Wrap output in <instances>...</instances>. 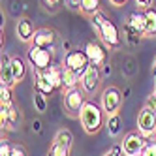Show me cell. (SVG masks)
<instances>
[{
    "label": "cell",
    "mask_w": 156,
    "mask_h": 156,
    "mask_svg": "<svg viewBox=\"0 0 156 156\" xmlns=\"http://www.w3.org/2000/svg\"><path fill=\"white\" fill-rule=\"evenodd\" d=\"M90 25L98 32L100 40H102L109 49L122 47V38H120V32H119L117 25L113 23V21H109L102 12H98V13H94L90 17Z\"/></svg>",
    "instance_id": "obj_1"
},
{
    "label": "cell",
    "mask_w": 156,
    "mask_h": 156,
    "mask_svg": "<svg viewBox=\"0 0 156 156\" xmlns=\"http://www.w3.org/2000/svg\"><path fill=\"white\" fill-rule=\"evenodd\" d=\"M79 120H81L83 130L88 133V136H96L102 128H105L107 115H105V111L102 109L100 104L87 100V104H85L81 115H79Z\"/></svg>",
    "instance_id": "obj_2"
},
{
    "label": "cell",
    "mask_w": 156,
    "mask_h": 156,
    "mask_svg": "<svg viewBox=\"0 0 156 156\" xmlns=\"http://www.w3.org/2000/svg\"><path fill=\"white\" fill-rule=\"evenodd\" d=\"M62 104H64V111L70 117H79L81 111H83V107H85V104H87V94L83 92L81 87H75V88H70V90H64Z\"/></svg>",
    "instance_id": "obj_3"
},
{
    "label": "cell",
    "mask_w": 156,
    "mask_h": 156,
    "mask_svg": "<svg viewBox=\"0 0 156 156\" xmlns=\"http://www.w3.org/2000/svg\"><path fill=\"white\" fill-rule=\"evenodd\" d=\"M124 98L126 96L120 92V88H117V87L111 85V87L104 88L102 96H100V105H102V109L105 111V115L111 117V115H117L119 111H120Z\"/></svg>",
    "instance_id": "obj_4"
},
{
    "label": "cell",
    "mask_w": 156,
    "mask_h": 156,
    "mask_svg": "<svg viewBox=\"0 0 156 156\" xmlns=\"http://www.w3.org/2000/svg\"><path fill=\"white\" fill-rule=\"evenodd\" d=\"M27 58H28V64L32 66V70H34V73H43L47 68L53 66V53L47 49L36 47V45H28Z\"/></svg>",
    "instance_id": "obj_5"
},
{
    "label": "cell",
    "mask_w": 156,
    "mask_h": 156,
    "mask_svg": "<svg viewBox=\"0 0 156 156\" xmlns=\"http://www.w3.org/2000/svg\"><path fill=\"white\" fill-rule=\"evenodd\" d=\"M149 137H145L143 133L139 132H130L124 136V139H122V152H124V156H141L143 151L147 149L149 145Z\"/></svg>",
    "instance_id": "obj_6"
},
{
    "label": "cell",
    "mask_w": 156,
    "mask_h": 156,
    "mask_svg": "<svg viewBox=\"0 0 156 156\" xmlns=\"http://www.w3.org/2000/svg\"><path fill=\"white\" fill-rule=\"evenodd\" d=\"M88 66H90V60H88L83 49H72L64 55V68L75 72L79 77H83V73L88 70Z\"/></svg>",
    "instance_id": "obj_7"
},
{
    "label": "cell",
    "mask_w": 156,
    "mask_h": 156,
    "mask_svg": "<svg viewBox=\"0 0 156 156\" xmlns=\"http://www.w3.org/2000/svg\"><path fill=\"white\" fill-rule=\"evenodd\" d=\"M137 132L143 133L145 137H152L156 132V111L147 104L143 105V109L137 115Z\"/></svg>",
    "instance_id": "obj_8"
},
{
    "label": "cell",
    "mask_w": 156,
    "mask_h": 156,
    "mask_svg": "<svg viewBox=\"0 0 156 156\" xmlns=\"http://www.w3.org/2000/svg\"><path fill=\"white\" fill-rule=\"evenodd\" d=\"M100 83H102V72H100L98 66L90 64V66H88V70L83 73L79 87L83 88V92H85V94L92 96V94H96V92H98Z\"/></svg>",
    "instance_id": "obj_9"
},
{
    "label": "cell",
    "mask_w": 156,
    "mask_h": 156,
    "mask_svg": "<svg viewBox=\"0 0 156 156\" xmlns=\"http://www.w3.org/2000/svg\"><path fill=\"white\" fill-rule=\"evenodd\" d=\"M57 40H58V34L53 28L41 27V28H36L34 40H32L30 45H36V47H41V49H47V51L55 53V43H57Z\"/></svg>",
    "instance_id": "obj_10"
},
{
    "label": "cell",
    "mask_w": 156,
    "mask_h": 156,
    "mask_svg": "<svg viewBox=\"0 0 156 156\" xmlns=\"http://www.w3.org/2000/svg\"><path fill=\"white\" fill-rule=\"evenodd\" d=\"M83 51L87 53V57H88V60H90V64L98 66V68L105 64V51H104V47L100 45L98 41H94V40L87 41L85 47H83Z\"/></svg>",
    "instance_id": "obj_11"
},
{
    "label": "cell",
    "mask_w": 156,
    "mask_h": 156,
    "mask_svg": "<svg viewBox=\"0 0 156 156\" xmlns=\"http://www.w3.org/2000/svg\"><path fill=\"white\" fill-rule=\"evenodd\" d=\"M15 32H17V38L19 41H23V43H32V40H34V34H36V28L34 25H32V21L28 17H21L17 21V25H15Z\"/></svg>",
    "instance_id": "obj_12"
},
{
    "label": "cell",
    "mask_w": 156,
    "mask_h": 156,
    "mask_svg": "<svg viewBox=\"0 0 156 156\" xmlns=\"http://www.w3.org/2000/svg\"><path fill=\"white\" fill-rule=\"evenodd\" d=\"M41 75L55 87V90H64V66L53 64L51 68H47Z\"/></svg>",
    "instance_id": "obj_13"
},
{
    "label": "cell",
    "mask_w": 156,
    "mask_h": 156,
    "mask_svg": "<svg viewBox=\"0 0 156 156\" xmlns=\"http://www.w3.org/2000/svg\"><path fill=\"white\" fill-rule=\"evenodd\" d=\"M19 119H21L19 117V111L15 109L13 104L0 105V124H2V128H15Z\"/></svg>",
    "instance_id": "obj_14"
},
{
    "label": "cell",
    "mask_w": 156,
    "mask_h": 156,
    "mask_svg": "<svg viewBox=\"0 0 156 156\" xmlns=\"http://www.w3.org/2000/svg\"><path fill=\"white\" fill-rule=\"evenodd\" d=\"M12 58L6 51H2V68H0V85L4 87H9L12 88L15 85V77H13V72H12Z\"/></svg>",
    "instance_id": "obj_15"
},
{
    "label": "cell",
    "mask_w": 156,
    "mask_h": 156,
    "mask_svg": "<svg viewBox=\"0 0 156 156\" xmlns=\"http://www.w3.org/2000/svg\"><path fill=\"white\" fill-rule=\"evenodd\" d=\"M128 23L136 28L137 32L145 36V28H147V17H145V12L143 9H136V12H132L128 15Z\"/></svg>",
    "instance_id": "obj_16"
},
{
    "label": "cell",
    "mask_w": 156,
    "mask_h": 156,
    "mask_svg": "<svg viewBox=\"0 0 156 156\" xmlns=\"http://www.w3.org/2000/svg\"><path fill=\"white\" fill-rule=\"evenodd\" d=\"M105 130H107V133H109L111 137H117V136H120V132H122V119H120V115H119V113H117V115H111V117H107Z\"/></svg>",
    "instance_id": "obj_17"
},
{
    "label": "cell",
    "mask_w": 156,
    "mask_h": 156,
    "mask_svg": "<svg viewBox=\"0 0 156 156\" xmlns=\"http://www.w3.org/2000/svg\"><path fill=\"white\" fill-rule=\"evenodd\" d=\"M12 72H13V77H15V83H21L27 77V64L21 57L12 58Z\"/></svg>",
    "instance_id": "obj_18"
},
{
    "label": "cell",
    "mask_w": 156,
    "mask_h": 156,
    "mask_svg": "<svg viewBox=\"0 0 156 156\" xmlns=\"http://www.w3.org/2000/svg\"><path fill=\"white\" fill-rule=\"evenodd\" d=\"M34 90H38V92H41V94L49 96V94L55 92V87H53L41 73H34Z\"/></svg>",
    "instance_id": "obj_19"
},
{
    "label": "cell",
    "mask_w": 156,
    "mask_h": 156,
    "mask_svg": "<svg viewBox=\"0 0 156 156\" xmlns=\"http://www.w3.org/2000/svg\"><path fill=\"white\" fill-rule=\"evenodd\" d=\"M145 17H147V28H145V36L154 38L156 36V9L149 8L145 9Z\"/></svg>",
    "instance_id": "obj_20"
},
{
    "label": "cell",
    "mask_w": 156,
    "mask_h": 156,
    "mask_svg": "<svg viewBox=\"0 0 156 156\" xmlns=\"http://www.w3.org/2000/svg\"><path fill=\"white\" fill-rule=\"evenodd\" d=\"M81 83V77L77 75L75 72L64 68V90H70V88H75L77 85Z\"/></svg>",
    "instance_id": "obj_21"
},
{
    "label": "cell",
    "mask_w": 156,
    "mask_h": 156,
    "mask_svg": "<svg viewBox=\"0 0 156 156\" xmlns=\"http://www.w3.org/2000/svg\"><path fill=\"white\" fill-rule=\"evenodd\" d=\"M124 38H126V41L130 43V45H137V43L141 41V38H143V34H141V32H137L130 23H126L124 25Z\"/></svg>",
    "instance_id": "obj_22"
},
{
    "label": "cell",
    "mask_w": 156,
    "mask_h": 156,
    "mask_svg": "<svg viewBox=\"0 0 156 156\" xmlns=\"http://www.w3.org/2000/svg\"><path fill=\"white\" fill-rule=\"evenodd\" d=\"M53 141H57V143H60V145H66V147L72 149V145H73V133H72L70 130H66V128H60V130L57 132V136H55Z\"/></svg>",
    "instance_id": "obj_23"
},
{
    "label": "cell",
    "mask_w": 156,
    "mask_h": 156,
    "mask_svg": "<svg viewBox=\"0 0 156 156\" xmlns=\"http://www.w3.org/2000/svg\"><path fill=\"white\" fill-rule=\"evenodd\" d=\"M100 12V0H81V13L92 17Z\"/></svg>",
    "instance_id": "obj_24"
},
{
    "label": "cell",
    "mask_w": 156,
    "mask_h": 156,
    "mask_svg": "<svg viewBox=\"0 0 156 156\" xmlns=\"http://www.w3.org/2000/svg\"><path fill=\"white\" fill-rule=\"evenodd\" d=\"M70 152H72L70 147H66V145H60V143H57V141H53L51 147H49L47 156H70Z\"/></svg>",
    "instance_id": "obj_25"
},
{
    "label": "cell",
    "mask_w": 156,
    "mask_h": 156,
    "mask_svg": "<svg viewBox=\"0 0 156 156\" xmlns=\"http://www.w3.org/2000/svg\"><path fill=\"white\" fill-rule=\"evenodd\" d=\"M32 104H34L36 111H40V113H45V109H47V98H45V94L34 90V94H32Z\"/></svg>",
    "instance_id": "obj_26"
},
{
    "label": "cell",
    "mask_w": 156,
    "mask_h": 156,
    "mask_svg": "<svg viewBox=\"0 0 156 156\" xmlns=\"http://www.w3.org/2000/svg\"><path fill=\"white\" fill-rule=\"evenodd\" d=\"M8 104H13V98H12V88L0 85V105H8Z\"/></svg>",
    "instance_id": "obj_27"
},
{
    "label": "cell",
    "mask_w": 156,
    "mask_h": 156,
    "mask_svg": "<svg viewBox=\"0 0 156 156\" xmlns=\"http://www.w3.org/2000/svg\"><path fill=\"white\" fill-rule=\"evenodd\" d=\"M12 151H13V143L2 137V141H0V156H12Z\"/></svg>",
    "instance_id": "obj_28"
},
{
    "label": "cell",
    "mask_w": 156,
    "mask_h": 156,
    "mask_svg": "<svg viewBox=\"0 0 156 156\" xmlns=\"http://www.w3.org/2000/svg\"><path fill=\"white\" fill-rule=\"evenodd\" d=\"M122 145H115V147H111L107 152H104V156H122Z\"/></svg>",
    "instance_id": "obj_29"
},
{
    "label": "cell",
    "mask_w": 156,
    "mask_h": 156,
    "mask_svg": "<svg viewBox=\"0 0 156 156\" xmlns=\"http://www.w3.org/2000/svg\"><path fill=\"white\" fill-rule=\"evenodd\" d=\"M141 156H156V143H154V141H149L147 149L143 151V154H141Z\"/></svg>",
    "instance_id": "obj_30"
},
{
    "label": "cell",
    "mask_w": 156,
    "mask_h": 156,
    "mask_svg": "<svg viewBox=\"0 0 156 156\" xmlns=\"http://www.w3.org/2000/svg\"><path fill=\"white\" fill-rule=\"evenodd\" d=\"M64 2L70 9H73V12H81V0H64Z\"/></svg>",
    "instance_id": "obj_31"
},
{
    "label": "cell",
    "mask_w": 156,
    "mask_h": 156,
    "mask_svg": "<svg viewBox=\"0 0 156 156\" xmlns=\"http://www.w3.org/2000/svg\"><path fill=\"white\" fill-rule=\"evenodd\" d=\"M147 105L149 107H152L154 111H156V83H154V90L151 92V96L147 98Z\"/></svg>",
    "instance_id": "obj_32"
},
{
    "label": "cell",
    "mask_w": 156,
    "mask_h": 156,
    "mask_svg": "<svg viewBox=\"0 0 156 156\" xmlns=\"http://www.w3.org/2000/svg\"><path fill=\"white\" fill-rule=\"evenodd\" d=\"M12 156H28L23 145H13V151H12Z\"/></svg>",
    "instance_id": "obj_33"
},
{
    "label": "cell",
    "mask_w": 156,
    "mask_h": 156,
    "mask_svg": "<svg viewBox=\"0 0 156 156\" xmlns=\"http://www.w3.org/2000/svg\"><path fill=\"white\" fill-rule=\"evenodd\" d=\"M136 4H137V9H149L152 8V0H136Z\"/></svg>",
    "instance_id": "obj_34"
},
{
    "label": "cell",
    "mask_w": 156,
    "mask_h": 156,
    "mask_svg": "<svg viewBox=\"0 0 156 156\" xmlns=\"http://www.w3.org/2000/svg\"><path fill=\"white\" fill-rule=\"evenodd\" d=\"M43 2H45L47 6H51V8H57V6H60L62 0H43Z\"/></svg>",
    "instance_id": "obj_35"
},
{
    "label": "cell",
    "mask_w": 156,
    "mask_h": 156,
    "mask_svg": "<svg viewBox=\"0 0 156 156\" xmlns=\"http://www.w3.org/2000/svg\"><path fill=\"white\" fill-rule=\"evenodd\" d=\"M32 128H34V132H38V133H40V132H41V122H40V120H34Z\"/></svg>",
    "instance_id": "obj_36"
},
{
    "label": "cell",
    "mask_w": 156,
    "mask_h": 156,
    "mask_svg": "<svg viewBox=\"0 0 156 156\" xmlns=\"http://www.w3.org/2000/svg\"><path fill=\"white\" fill-rule=\"evenodd\" d=\"M109 2L113 4V6H124V4L128 2V0H109Z\"/></svg>",
    "instance_id": "obj_37"
},
{
    "label": "cell",
    "mask_w": 156,
    "mask_h": 156,
    "mask_svg": "<svg viewBox=\"0 0 156 156\" xmlns=\"http://www.w3.org/2000/svg\"><path fill=\"white\" fill-rule=\"evenodd\" d=\"M152 75H154V83H156V58H154V64H152Z\"/></svg>",
    "instance_id": "obj_38"
},
{
    "label": "cell",
    "mask_w": 156,
    "mask_h": 156,
    "mask_svg": "<svg viewBox=\"0 0 156 156\" xmlns=\"http://www.w3.org/2000/svg\"><path fill=\"white\" fill-rule=\"evenodd\" d=\"M152 141H154V143H156V132H154V136H152Z\"/></svg>",
    "instance_id": "obj_39"
}]
</instances>
